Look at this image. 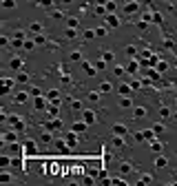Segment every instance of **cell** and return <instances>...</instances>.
<instances>
[{
    "instance_id": "816d5d0a",
    "label": "cell",
    "mask_w": 177,
    "mask_h": 186,
    "mask_svg": "<svg viewBox=\"0 0 177 186\" xmlns=\"http://www.w3.org/2000/svg\"><path fill=\"white\" fill-rule=\"evenodd\" d=\"M164 44H166L168 49H173V40H170V38H164Z\"/></svg>"
},
{
    "instance_id": "f907efd6",
    "label": "cell",
    "mask_w": 177,
    "mask_h": 186,
    "mask_svg": "<svg viewBox=\"0 0 177 186\" xmlns=\"http://www.w3.org/2000/svg\"><path fill=\"white\" fill-rule=\"evenodd\" d=\"M0 44H2V47H7V44H9V38L2 36V38H0Z\"/></svg>"
},
{
    "instance_id": "7bdbcfd3",
    "label": "cell",
    "mask_w": 177,
    "mask_h": 186,
    "mask_svg": "<svg viewBox=\"0 0 177 186\" xmlns=\"http://www.w3.org/2000/svg\"><path fill=\"white\" fill-rule=\"evenodd\" d=\"M0 182H4V184L11 182V175H9V173H2V175H0Z\"/></svg>"
},
{
    "instance_id": "ab89813d",
    "label": "cell",
    "mask_w": 177,
    "mask_h": 186,
    "mask_svg": "<svg viewBox=\"0 0 177 186\" xmlns=\"http://www.w3.org/2000/svg\"><path fill=\"white\" fill-rule=\"evenodd\" d=\"M95 13L98 16H106V9L102 7V4H98V7H95Z\"/></svg>"
},
{
    "instance_id": "db71d44e",
    "label": "cell",
    "mask_w": 177,
    "mask_h": 186,
    "mask_svg": "<svg viewBox=\"0 0 177 186\" xmlns=\"http://www.w3.org/2000/svg\"><path fill=\"white\" fill-rule=\"evenodd\" d=\"M0 164L7 166V164H9V157H4V155H2V157H0Z\"/></svg>"
},
{
    "instance_id": "680465c9",
    "label": "cell",
    "mask_w": 177,
    "mask_h": 186,
    "mask_svg": "<svg viewBox=\"0 0 177 186\" xmlns=\"http://www.w3.org/2000/svg\"><path fill=\"white\" fill-rule=\"evenodd\" d=\"M175 153H177V151H175Z\"/></svg>"
},
{
    "instance_id": "ba28073f",
    "label": "cell",
    "mask_w": 177,
    "mask_h": 186,
    "mask_svg": "<svg viewBox=\"0 0 177 186\" xmlns=\"http://www.w3.org/2000/svg\"><path fill=\"white\" fill-rule=\"evenodd\" d=\"M66 144L71 146H78V135H75V131H71V133H66Z\"/></svg>"
},
{
    "instance_id": "9c48e42d",
    "label": "cell",
    "mask_w": 177,
    "mask_h": 186,
    "mask_svg": "<svg viewBox=\"0 0 177 186\" xmlns=\"http://www.w3.org/2000/svg\"><path fill=\"white\" fill-rule=\"evenodd\" d=\"M29 31L33 33V36H38V33H42V25H40V22H31V25H29Z\"/></svg>"
},
{
    "instance_id": "4316f807",
    "label": "cell",
    "mask_w": 177,
    "mask_h": 186,
    "mask_svg": "<svg viewBox=\"0 0 177 186\" xmlns=\"http://www.w3.org/2000/svg\"><path fill=\"white\" fill-rule=\"evenodd\" d=\"M25 151H27V153H33V151H36V144H33L31 140H27V144H25Z\"/></svg>"
},
{
    "instance_id": "2e32d148",
    "label": "cell",
    "mask_w": 177,
    "mask_h": 186,
    "mask_svg": "<svg viewBox=\"0 0 177 186\" xmlns=\"http://www.w3.org/2000/svg\"><path fill=\"white\" fill-rule=\"evenodd\" d=\"M117 91H119V95H128L131 93V84H119V87H117Z\"/></svg>"
},
{
    "instance_id": "44dd1931",
    "label": "cell",
    "mask_w": 177,
    "mask_h": 186,
    "mask_svg": "<svg viewBox=\"0 0 177 186\" xmlns=\"http://www.w3.org/2000/svg\"><path fill=\"white\" fill-rule=\"evenodd\" d=\"M2 140H4V144H9V142H13V140H18V135L16 133H4Z\"/></svg>"
},
{
    "instance_id": "277c9868",
    "label": "cell",
    "mask_w": 177,
    "mask_h": 186,
    "mask_svg": "<svg viewBox=\"0 0 177 186\" xmlns=\"http://www.w3.org/2000/svg\"><path fill=\"white\" fill-rule=\"evenodd\" d=\"M82 117H84V122L87 124H95V120H98V115H95V111H91V109H87L82 113Z\"/></svg>"
},
{
    "instance_id": "f35d334b",
    "label": "cell",
    "mask_w": 177,
    "mask_h": 186,
    "mask_svg": "<svg viewBox=\"0 0 177 186\" xmlns=\"http://www.w3.org/2000/svg\"><path fill=\"white\" fill-rule=\"evenodd\" d=\"M64 36L69 38V40H73V38H75L78 33H75V29H66V33H64Z\"/></svg>"
},
{
    "instance_id": "3957f363",
    "label": "cell",
    "mask_w": 177,
    "mask_h": 186,
    "mask_svg": "<svg viewBox=\"0 0 177 186\" xmlns=\"http://www.w3.org/2000/svg\"><path fill=\"white\" fill-rule=\"evenodd\" d=\"M9 69H11V71H20V69H22V58H18V55H11V58H9Z\"/></svg>"
},
{
    "instance_id": "52a82bcc",
    "label": "cell",
    "mask_w": 177,
    "mask_h": 186,
    "mask_svg": "<svg viewBox=\"0 0 177 186\" xmlns=\"http://www.w3.org/2000/svg\"><path fill=\"white\" fill-rule=\"evenodd\" d=\"M47 128H49V131H60V128H62V122L58 120V117H55V120L47 122Z\"/></svg>"
},
{
    "instance_id": "8992f818",
    "label": "cell",
    "mask_w": 177,
    "mask_h": 186,
    "mask_svg": "<svg viewBox=\"0 0 177 186\" xmlns=\"http://www.w3.org/2000/svg\"><path fill=\"white\" fill-rule=\"evenodd\" d=\"M82 71L87 73V75H95V73H98V71H95V66L91 64V62H87V60L82 62Z\"/></svg>"
},
{
    "instance_id": "74e56055",
    "label": "cell",
    "mask_w": 177,
    "mask_h": 186,
    "mask_svg": "<svg viewBox=\"0 0 177 186\" xmlns=\"http://www.w3.org/2000/svg\"><path fill=\"white\" fill-rule=\"evenodd\" d=\"M153 131H155V133H164V131H166V126H164V124H155V126H153Z\"/></svg>"
},
{
    "instance_id": "d6986e66",
    "label": "cell",
    "mask_w": 177,
    "mask_h": 186,
    "mask_svg": "<svg viewBox=\"0 0 177 186\" xmlns=\"http://www.w3.org/2000/svg\"><path fill=\"white\" fill-rule=\"evenodd\" d=\"M119 173H122V175H128L131 173V164L128 162H122V164H119Z\"/></svg>"
},
{
    "instance_id": "7402d4cb",
    "label": "cell",
    "mask_w": 177,
    "mask_h": 186,
    "mask_svg": "<svg viewBox=\"0 0 177 186\" xmlns=\"http://www.w3.org/2000/svg\"><path fill=\"white\" fill-rule=\"evenodd\" d=\"M124 53H126V55H131V58H133V55L137 53V49H135L133 44H126V47H124Z\"/></svg>"
},
{
    "instance_id": "4dcf8cb0",
    "label": "cell",
    "mask_w": 177,
    "mask_h": 186,
    "mask_svg": "<svg viewBox=\"0 0 177 186\" xmlns=\"http://www.w3.org/2000/svg\"><path fill=\"white\" fill-rule=\"evenodd\" d=\"M33 40H36V44H44V42H47V38H44L42 33H38V36H33Z\"/></svg>"
},
{
    "instance_id": "11a10c76",
    "label": "cell",
    "mask_w": 177,
    "mask_h": 186,
    "mask_svg": "<svg viewBox=\"0 0 177 186\" xmlns=\"http://www.w3.org/2000/svg\"><path fill=\"white\" fill-rule=\"evenodd\" d=\"M95 2H98V4H106L108 0H95Z\"/></svg>"
},
{
    "instance_id": "4fadbf2b",
    "label": "cell",
    "mask_w": 177,
    "mask_h": 186,
    "mask_svg": "<svg viewBox=\"0 0 177 186\" xmlns=\"http://www.w3.org/2000/svg\"><path fill=\"white\" fill-rule=\"evenodd\" d=\"M87 98H89V102H93V104H98V102H100V91H91V93L87 95Z\"/></svg>"
},
{
    "instance_id": "f1b7e54d",
    "label": "cell",
    "mask_w": 177,
    "mask_h": 186,
    "mask_svg": "<svg viewBox=\"0 0 177 186\" xmlns=\"http://www.w3.org/2000/svg\"><path fill=\"white\" fill-rule=\"evenodd\" d=\"M2 7L4 9H13L16 7V0H2Z\"/></svg>"
},
{
    "instance_id": "f5cc1de1",
    "label": "cell",
    "mask_w": 177,
    "mask_h": 186,
    "mask_svg": "<svg viewBox=\"0 0 177 186\" xmlns=\"http://www.w3.org/2000/svg\"><path fill=\"white\" fill-rule=\"evenodd\" d=\"M42 104H44V100L38 98V100H36V109H42Z\"/></svg>"
},
{
    "instance_id": "9f6ffc18",
    "label": "cell",
    "mask_w": 177,
    "mask_h": 186,
    "mask_svg": "<svg viewBox=\"0 0 177 186\" xmlns=\"http://www.w3.org/2000/svg\"><path fill=\"white\" fill-rule=\"evenodd\" d=\"M62 2H64V4H71V2H73V0H62Z\"/></svg>"
},
{
    "instance_id": "7c38bea8",
    "label": "cell",
    "mask_w": 177,
    "mask_h": 186,
    "mask_svg": "<svg viewBox=\"0 0 177 186\" xmlns=\"http://www.w3.org/2000/svg\"><path fill=\"white\" fill-rule=\"evenodd\" d=\"M40 142H42V144H51V142H55V140H53L51 133H42V135H40Z\"/></svg>"
},
{
    "instance_id": "d6a6232c",
    "label": "cell",
    "mask_w": 177,
    "mask_h": 186,
    "mask_svg": "<svg viewBox=\"0 0 177 186\" xmlns=\"http://www.w3.org/2000/svg\"><path fill=\"white\" fill-rule=\"evenodd\" d=\"M140 182H144V184H151V182H153V175H151V173H144Z\"/></svg>"
},
{
    "instance_id": "cb8c5ba5",
    "label": "cell",
    "mask_w": 177,
    "mask_h": 186,
    "mask_svg": "<svg viewBox=\"0 0 177 186\" xmlns=\"http://www.w3.org/2000/svg\"><path fill=\"white\" fill-rule=\"evenodd\" d=\"M16 80H18V82H29V73H22V71H18Z\"/></svg>"
},
{
    "instance_id": "d590c367",
    "label": "cell",
    "mask_w": 177,
    "mask_h": 186,
    "mask_svg": "<svg viewBox=\"0 0 177 186\" xmlns=\"http://www.w3.org/2000/svg\"><path fill=\"white\" fill-rule=\"evenodd\" d=\"M166 69H168V62H164V60H162V62H157V71H159V73L166 71Z\"/></svg>"
},
{
    "instance_id": "ffe728a7",
    "label": "cell",
    "mask_w": 177,
    "mask_h": 186,
    "mask_svg": "<svg viewBox=\"0 0 177 186\" xmlns=\"http://www.w3.org/2000/svg\"><path fill=\"white\" fill-rule=\"evenodd\" d=\"M13 100H16V102H20V104H25V102H27V93H25V91H18Z\"/></svg>"
},
{
    "instance_id": "bcb514c9",
    "label": "cell",
    "mask_w": 177,
    "mask_h": 186,
    "mask_svg": "<svg viewBox=\"0 0 177 186\" xmlns=\"http://www.w3.org/2000/svg\"><path fill=\"white\" fill-rule=\"evenodd\" d=\"M106 9L113 13V11H115V2H111V0H108V2H106Z\"/></svg>"
},
{
    "instance_id": "5bb4252c",
    "label": "cell",
    "mask_w": 177,
    "mask_h": 186,
    "mask_svg": "<svg viewBox=\"0 0 177 186\" xmlns=\"http://www.w3.org/2000/svg\"><path fill=\"white\" fill-rule=\"evenodd\" d=\"M119 106H122V109H131V106H133V100H131V98H124V95H122V100H119Z\"/></svg>"
},
{
    "instance_id": "e575fe53",
    "label": "cell",
    "mask_w": 177,
    "mask_h": 186,
    "mask_svg": "<svg viewBox=\"0 0 177 186\" xmlns=\"http://www.w3.org/2000/svg\"><path fill=\"white\" fill-rule=\"evenodd\" d=\"M69 58H71L73 62H78V60H82V53H80V51H71V55H69Z\"/></svg>"
},
{
    "instance_id": "9a60e30c",
    "label": "cell",
    "mask_w": 177,
    "mask_h": 186,
    "mask_svg": "<svg viewBox=\"0 0 177 186\" xmlns=\"http://www.w3.org/2000/svg\"><path fill=\"white\" fill-rule=\"evenodd\" d=\"M146 113H148L146 106H135V117H137V120L140 117H146Z\"/></svg>"
},
{
    "instance_id": "6f0895ef",
    "label": "cell",
    "mask_w": 177,
    "mask_h": 186,
    "mask_svg": "<svg viewBox=\"0 0 177 186\" xmlns=\"http://www.w3.org/2000/svg\"><path fill=\"white\" fill-rule=\"evenodd\" d=\"M175 104H177V98H175Z\"/></svg>"
},
{
    "instance_id": "e0dca14e",
    "label": "cell",
    "mask_w": 177,
    "mask_h": 186,
    "mask_svg": "<svg viewBox=\"0 0 177 186\" xmlns=\"http://www.w3.org/2000/svg\"><path fill=\"white\" fill-rule=\"evenodd\" d=\"M102 60H104V62H113V60H115V55H113L111 49H106V51L102 53Z\"/></svg>"
},
{
    "instance_id": "30bf717a",
    "label": "cell",
    "mask_w": 177,
    "mask_h": 186,
    "mask_svg": "<svg viewBox=\"0 0 177 186\" xmlns=\"http://www.w3.org/2000/svg\"><path fill=\"white\" fill-rule=\"evenodd\" d=\"M106 22H108L111 27H119V20H117L115 13H108V16H106Z\"/></svg>"
},
{
    "instance_id": "603a6c76",
    "label": "cell",
    "mask_w": 177,
    "mask_h": 186,
    "mask_svg": "<svg viewBox=\"0 0 177 186\" xmlns=\"http://www.w3.org/2000/svg\"><path fill=\"white\" fill-rule=\"evenodd\" d=\"M51 18H53V20H62V18H64V13L58 11V9H51Z\"/></svg>"
},
{
    "instance_id": "836d02e7",
    "label": "cell",
    "mask_w": 177,
    "mask_h": 186,
    "mask_svg": "<svg viewBox=\"0 0 177 186\" xmlns=\"http://www.w3.org/2000/svg\"><path fill=\"white\" fill-rule=\"evenodd\" d=\"M66 25H69V29H75L80 22H78V18H69V20H66Z\"/></svg>"
},
{
    "instance_id": "8d00e7d4",
    "label": "cell",
    "mask_w": 177,
    "mask_h": 186,
    "mask_svg": "<svg viewBox=\"0 0 177 186\" xmlns=\"http://www.w3.org/2000/svg\"><path fill=\"white\" fill-rule=\"evenodd\" d=\"M159 115H162V117H168V115H170L168 106H159Z\"/></svg>"
},
{
    "instance_id": "b9f144b4",
    "label": "cell",
    "mask_w": 177,
    "mask_h": 186,
    "mask_svg": "<svg viewBox=\"0 0 177 186\" xmlns=\"http://www.w3.org/2000/svg\"><path fill=\"white\" fill-rule=\"evenodd\" d=\"M33 44H36V40H25V49H27V51H31Z\"/></svg>"
},
{
    "instance_id": "7dc6e473",
    "label": "cell",
    "mask_w": 177,
    "mask_h": 186,
    "mask_svg": "<svg viewBox=\"0 0 177 186\" xmlns=\"http://www.w3.org/2000/svg\"><path fill=\"white\" fill-rule=\"evenodd\" d=\"M95 36H106V29H104V27H100V29H95Z\"/></svg>"
},
{
    "instance_id": "1f68e13d",
    "label": "cell",
    "mask_w": 177,
    "mask_h": 186,
    "mask_svg": "<svg viewBox=\"0 0 177 186\" xmlns=\"http://www.w3.org/2000/svg\"><path fill=\"white\" fill-rule=\"evenodd\" d=\"M71 109L73 111H80V109H82V102H80V100H71Z\"/></svg>"
},
{
    "instance_id": "484cf974",
    "label": "cell",
    "mask_w": 177,
    "mask_h": 186,
    "mask_svg": "<svg viewBox=\"0 0 177 186\" xmlns=\"http://www.w3.org/2000/svg\"><path fill=\"white\" fill-rule=\"evenodd\" d=\"M111 91V82H102L100 84V93H108Z\"/></svg>"
},
{
    "instance_id": "5b68a950",
    "label": "cell",
    "mask_w": 177,
    "mask_h": 186,
    "mask_svg": "<svg viewBox=\"0 0 177 186\" xmlns=\"http://www.w3.org/2000/svg\"><path fill=\"white\" fill-rule=\"evenodd\" d=\"M126 131H128V128H126V124H122V122L113 126V133H115V135H122V137H126Z\"/></svg>"
},
{
    "instance_id": "c3c4849f",
    "label": "cell",
    "mask_w": 177,
    "mask_h": 186,
    "mask_svg": "<svg viewBox=\"0 0 177 186\" xmlns=\"http://www.w3.org/2000/svg\"><path fill=\"white\" fill-rule=\"evenodd\" d=\"M151 149H153V151H155V153H157V151H162V144H157V142H153V144H151Z\"/></svg>"
},
{
    "instance_id": "ac0fdd59",
    "label": "cell",
    "mask_w": 177,
    "mask_h": 186,
    "mask_svg": "<svg viewBox=\"0 0 177 186\" xmlns=\"http://www.w3.org/2000/svg\"><path fill=\"white\" fill-rule=\"evenodd\" d=\"M73 131H75V133L87 131V122H75V124H73Z\"/></svg>"
},
{
    "instance_id": "7a4b0ae2",
    "label": "cell",
    "mask_w": 177,
    "mask_h": 186,
    "mask_svg": "<svg viewBox=\"0 0 177 186\" xmlns=\"http://www.w3.org/2000/svg\"><path fill=\"white\" fill-rule=\"evenodd\" d=\"M9 122H11V126H13V128H18V131H25V120H22L20 115H11Z\"/></svg>"
},
{
    "instance_id": "d4e9b609",
    "label": "cell",
    "mask_w": 177,
    "mask_h": 186,
    "mask_svg": "<svg viewBox=\"0 0 177 186\" xmlns=\"http://www.w3.org/2000/svg\"><path fill=\"white\" fill-rule=\"evenodd\" d=\"M49 115H51V117H55V115H58V102H53V104L49 106Z\"/></svg>"
},
{
    "instance_id": "681fc988",
    "label": "cell",
    "mask_w": 177,
    "mask_h": 186,
    "mask_svg": "<svg viewBox=\"0 0 177 186\" xmlns=\"http://www.w3.org/2000/svg\"><path fill=\"white\" fill-rule=\"evenodd\" d=\"M93 36H95V31H91V29L84 31V38H87V40H89V38H93Z\"/></svg>"
},
{
    "instance_id": "ee69618b",
    "label": "cell",
    "mask_w": 177,
    "mask_h": 186,
    "mask_svg": "<svg viewBox=\"0 0 177 186\" xmlns=\"http://www.w3.org/2000/svg\"><path fill=\"white\" fill-rule=\"evenodd\" d=\"M104 66H106L104 60H98V62H95V69H104Z\"/></svg>"
},
{
    "instance_id": "f546056e",
    "label": "cell",
    "mask_w": 177,
    "mask_h": 186,
    "mask_svg": "<svg viewBox=\"0 0 177 186\" xmlns=\"http://www.w3.org/2000/svg\"><path fill=\"white\" fill-rule=\"evenodd\" d=\"M124 71H126V69H124V66H113V75H124Z\"/></svg>"
},
{
    "instance_id": "8fae6325",
    "label": "cell",
    "mask_w": 177,
    "mask_h": 186,
    "mask_svg": "<svg viewBox=\"0 0 177 186\" xmlns=\"http://www.w3.org/2000/svg\"><path fill=\"white\" fill-rule=\"evenodd\" d=\"M166 164H168V160H166L164 155H157V157H155V166H157V168H164Z\"/></svg>"
},
{
    "instance_id": "83f0119b",
    "label": "cell",
    "mask_w": 177,
    "mask_h": 186,
    "mask_svg": "<svg viewBox=\"0 0 177 186\" xmlns=\"http://www.w3.org/2000/svg\"><path fill=\"white\" fill-rule=\"evenodd\" d=\"M58 89H51V91H49V100H53V102H58Z\"/></svg>"
},
{
    "instance_id": "f6af8a7d",
    "label": "cell",
    "mask_w": 177,
    "mask_h": 186,
    "mask_svg": "<svg viewBox=\"0 0 177 186\" xmlns=\"http://www.w3.org/2000/svg\"><path fill=\"white\" fill-rule=\"evenodd\" d=\"M135 69H137V62H131L128 64V73H135Z\"/></svg>"
},
{
    "instance_id": "60d3db41",
    "label": "cell",
    "mask_w": 177,
    "mask_h": 186,
    "mask_svg": "<svg viewBox=\"0 0 177 186\" xmlns=\"http://www.w3.org/2000/svg\"><path fill=\"white\" fill-rule=\"evenodd\" d=\"M53 2H55V0H40V4H42V7H53Z\"/></svg>"
},
{
    "instance_id": "6da1fadb",
    "label": "cell",
    "mask_w": 177,
    "mask_h": 186,
    "mask_svg": "<svg viewBox=\"0 0 177 186\" xmlns=\"http://www.w3.org/2000/svg\"><path fill=\"white\" fill-rule=\"evenodd\" d=\"M137 11H140V2H137V0H131V2H126V4H124V13H137Z\"/></svg>"
}]
</instances>
